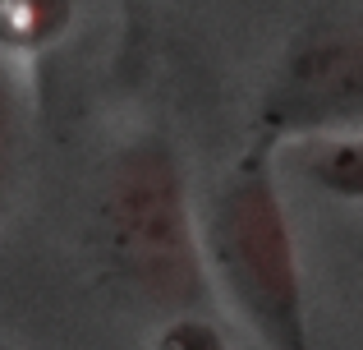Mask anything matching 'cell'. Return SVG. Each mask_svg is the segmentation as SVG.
I'll list each match as a JSON object with an SVG mask.
<instances>
[{
    "label": "cell",
    "mask_w": 363,
    "mask_h": 350,
    "mask_svg": "<svg viewBox=\"0 0 363 350\" xmlns=\"http://www.w3.org/2000/svg\"><path fill=\"white\" fill-rule=\"evenodd\" d=\"M106 235L116 268L143 295L179 309L203 300V263L189 226L184 171L166 138L143 134L116 157L106 180Z\"/></svg>",
    "instance_id": "cell-2"
},
{
    "label": "cell",
    "mask_w": 363,
    "mask_h": 350,
    "mask_svg": "<svg viewBox=\"0 0 363 350\" xmlns=\"http://www.w3.org/2000/svg\"><path fill=\"white\" fill-rule=\"evenodd\" d=\"M65 23V0H0V42L46 46Z\"/></svg>",
    "instance_id": "cell-5"
},
{
    "label": "cell",
    "mask_w": 363,
    "mask_h": 350,
    "mask_svg": "<svg viewBox=\"0 0 363 350\" xmlns=\"http://www.w3.org/2000/svg\"><path fill=\"white\" fill-rule=\"evenodd\" d=\"M303 175L331 198L363 203V134L313 138L303 148Z\"/></svg>",
    "instance_id": "cell-4"
},
{
    "label": "cell",
    "mask_w": 363,
    "mask_h": 350,
    "mask_svg": "<svg viewBox=\"0 0 363 350\" xmlns=\"http://www.w3.org/2000/svg\"><path fill=\"white\" fill-rule=\"evenodd\" d=\"M157 350H225V346H221V337H216L207 323H198V318H179V323L166 327V337H161Z\"/></svg>",
    "instance_id": "cell-7"
},
{
    "label": "cell",
    "mask_w": 363,
    "mask_h": 350,
    "mask_svg": "<svg viewBox=\"0 0 363 350\" xmlns=\"http://www.w3.org/2000/svg\"><path fill=\"white\" fill-rule=\"evenodd\" d=\"M262 125L299 138L363 134V28L294 46L262 97Z\"/></svg>",
    "instance_id": "cell-3"
},
{
    "label": "cell",
    "mask_w": 363,
    "mask_h": 350,
    "mask_svg": "<svg viewBox=\"0 0 363 350\" xmlns=\"http://www.w3.org/2000/svg\"><path fill=\"white\" fill-rule=\"evenodd\" d=\"M14 138H18V106H14V83L0 65V207L9 194V171H14Z\"/></svg>",
    "instance_id": "cell-6"
},
{
    "label": "cell",
    "mask_w": 363,
    "mask_h": 350,
    "mask_svg": "<svg viewBox=\"0 0 363 350\" xmlns=\"http://www.w3.org/2000/svg\"><path fill=\"white\" fill-rule=\"evenodd\" d=\"M207 249L257 341L267 350H313L290 217L262 153L240 162L221 185L207 217Z\"/></svg>",
    "instance_id": "cell-1"
}]
</instances>
